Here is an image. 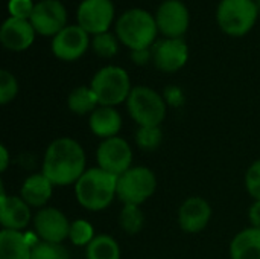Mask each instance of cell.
Wrapping results in <instances>:
<instances>
[{"mask_svg": "<svg viewBox=\"0 0 260 259\" xmlns=\"http://www.w3.org/2000/svg\"><path fill=\"white\" fill-rule=\"evenodd\" d=\"M96 160L99 168L119 177L131 168L133 150L129 143L119 136L105 139L98 147Z\"/></svg>", "mask_w": 260, "mask_h": 259, "instance_id": "obj_8", "label": "cell"}, {"mask_svg": "<svg viewBox=\"0 0 260 259\" xmlns=\"http://www.w3.org/2000/svg\"><path fill=\"white\" fill-rule=\"evenodd\" d=\"M67 105L72 113L85 116V114H91L99 107V101L91 87L79 85L70 92L67 98Z\"/></svg>", "mask_w": 260, "mask_h": 259, "instance_id": "obj_22", "label": "cell"}, {"mask_svg": "<svg viewBox=\"0 0 260 259\" xmlns=\"http://www.w3.org/2000/svg\"><path fill=\"white\" fill-rule=\"evenodd\" d=\"M248 218H250L251 227L260 229V200H254V203L251 205L250 212H248Z\"/></svg>", "mask_w": 260, "mask_h": 259, "instance_id": "obj_34", "label": "cell"}, {"mask_svg": "<svg viewBox=\"0 0 260 259\" xmlns=\"http://www.w3.org/2000/svg\"><path fill=\"white\" fill-rule=\"evenodd\" d=\"M87 259H120V247L110 235H98L87 246Z\"/></svg>", "mask_w": 260, "mask_h": 259, "instance_id": "obj_23", "label": "cell"}, {"mask_svg": "<svg viewBox=\"0 0 260 259\" xmlns=\"http://www.w3.org/2000/svg\"><path fill=\"white\" fill-rule=\"evenodd\" d=\"M259 5L256 0H221L216 18L221 29L233 37L247 34L256 23Z\"/></svg>", "mask_w": 260, "mask_h": 259, "instance_id": "obj_7", "label": "cell"}, {"mask_svg": "<svg viewBox=\"0 0 260 259\" xmlns=\"http://www.w3.org/2000/svg\"><path fill=\"white\" fill-rule=\"evenodd\" d=\"M69 240L73 243V246H78V247H87L93 240H94V231H93V226L82 220V218H78L75 220L72 224H70V232H69Z\"/></svg>", "mask_w": 260, "mask_h": 259, "instance_id": "obj_26", "label": "cell"}, {"mask_svg": "<svg viewBox=\"0 0 260 259\" xmlns=\"http://www.w3.org/2000/svg\"><path fill=\"white\" fill-rule=\"evenodd\" d=\"M30 259H70V256L66 247H62L61 244L40 241L37 246L32 247Z\"/></svg>", "mask_w": 260, "mask_h": 259, "instance_id": "obj_28", "label": "cell"}, {"mask_svg": "<svg viewBox=\"0 0 260 259\" xmlns=\"http://www.w3.org/2000/svg\"><path fill=\"white\" fill-rule=\"evenodd\" d=\"M157 21L149 12L142 8L125 11L116 24V32L120 41L131 50L149 49L157 37Z\"/></svg>", "mask_w": 260, "mask_h": 259, "instance_id": "obj_3", "label": "cell"}, {"mask_svg": "<svg viewBox=\"0 0 260 259\" xmlns=\"http://www.w3.org/2000/svg\"><path fill=\"white\" fill-rule=\"evenodd\" d=\"M34 6L35 5L32 3V0H9L8 9L11 12V17L27 20L32 15Z\"/></svg>", "mask_w": 260, "mask_h": 259, "instance_id": "obj_31", "label": "cell"}, {"mask_svg": "<svg viewBox=\"0 0 260 259\" xmlns=\"http://www.w3.org/2000/svg\"><path fill=\"white\" fill-rule=\"evenodd\" d=\"M30 206L18 195H6L2 188V202H0V223L3 229L9 231H23L30 221Z\"/></svg>", "mask_w": 260, "mask_h": 259, "instance_id": "obj_16", "label": "cell"}, {"mask_svg": "<svg viewBox=\"0 0 260 259\" xmlns=\"http://www.w3.org/2000/svg\"><path fill=\"white\" fill-rule=\"evenodd\" d=\"M0 171L5 172L8 169V165H9V153H8V148L5 145H0Z\"/></svg>", "mask_w": 260, "mask_h": 259, "instance_id": "obj_35", "label": "cell"}, {"mask_svg": "<svg viewBox=\"0 0 260 259\" xmlns=\"http://www.w3.org/2000/svg\"><path fill=\"white\" fill-rule=\"evenodd\" d=\"M90 130L102 140L116 137L122 130V116L114 107L99 105L88 118Z\"/></svg>", "mask_w": 260, "mask_h": 259, "instance_id": "obj_18", "label": "cell"}, {"mask_svg": "<svg viewBox=\"0 0 260 259\" xmlns=\"http://www.w3.org/2000/svg\"><path fill=\"white\" fill-rule=\"evenodd\" d=\"M256 3H257V5H259V6H260V0H256Z\"/></svg>", "mask_w": 260, "mask_h": 259, "instance_id": "obj_36", "label": "cell"}, {"mask_svg": "<svg viewBox=\"0 0 260 259\" xmlns=\"http://www.w3.org/2000/svg\"><path fill=\"white\" fill-rule=\"evenodd\" d=\"M88 47V32L79 24L66 26L52 40V52L64 61H73L84 55Z\"/></svg>", "mask_w": 260, "mask_h": 259, "instance_id": "obj_13", "label": "cell"}, {"mask_svg": "<svg viewBox=\"0 0 260 259\" xmlns=\"http://www.w3.org/2000/svg\"><path fill=\"white\" fill-rule=\"evenodd\" d=\"M117 179L99 166L87 169L75 183L78 203L91 212L107 209L117 197Z\"/></svg>", "mask_w": 260, "mask_h": 259, "instance_id": "obj_2", "label": "cell"}, {"mask_svg": "<svg viewBox=\"0 0 260 259\" xmlns=\"http://www.w3.org/2000/svg\"><path fill=\"white\" fill-rule=\"evenodd\" d=\"M90 87L93 89L99 105L107 107H114L125 102L133 90L126 70L119 66H105L98 70Z\"/></svg>", "mask_w": 260, "mask_h": 259, "instance_id": "obj_5", "label": "cell"}, {"mask_svg": "<svg viewBox=\"0 0 260 259\" xmlns=\"http://www.w3.org/2000/svg\"><path fill=\"white\" fill-rule=\"evenodd\" d=\"M35 32L41 35H56L66 27L67 12L59 0H41L34 6L29 18Z\"/></svg>", "mask_w": 260, "mask_h": 259, "instance_id": "obj_10", "label": "cell"}, {"mask_svg": "<svg viewBox=\"0 0 260 259\" xmlns=\"http://www.w3.org/2000/svg\"><path fill=\"white\" fill-rule=\"evenodd\" d=\"M158 31L168 38H180L189 27V11L181 0H165L155 14Z\"/></svg>", "mask_w": 260, "mask_h": 259, "instance_id": "obj_12", "label": "cell"}, {"mask_svg": "<svg viewBox=\"0 0 260 259\" xmlns=\"http://www.w3.org/2000/svg\"><path fill=\"white\" fill-rule=\"evenodd\" d=\"M70 224L67 217L56 208L46 206L38 209L34 217V227L38 238L44 243L61 244L66 238H69Z\"/></svg>", "mask_w": 260, "mask_h": 259, "instance_id": "obj_9", "label": "cell"}, {"mask_svg": "<svg viewBox=\"0 0 260 259\" xmlns=\"http://www.w3.org/2000/svg\"><path fill=\"white\" fill-rule=\"evenodd\" d=\"M212 218V208L203 197H189L178 209V226L187 234H200Z\"/></svg>", "mask_w": 260, "mask_h": 259, "instance_id": "obj_15", "label": "cell"}, {"mask_svg": "<svg viewBox=\"0 0 260 259\" xmlns=\"http://www.w3.org/2000/svg\"><path fill=\"white\" fill-rule=\"evenodd\" d=\"M157 189V177L146 166H131L117 179V198L123 205L140 206Z\"/></svg>", "mask_w": 260, "mask_h": 259, "instance_id": "obj_6", "label": "cell"}, {"mask_svg": "<svg viewBox=\"0 0 260 259\" xmlns=\"http://www.w3.org/2000/svg\"><path fill=\"white\" fill-rule=\"evenodd\" d=\"M119 224L128 235L140 234L145 227V214L140 206L123 205V209L119 214Z\"/></svg>", "mask_w": 260, "mask_h": 259, "instance_id": "obj_24", "label": "cell"}, {"mask_svg": "<svg viewBox=\"0 0 260 259\" xmlns=\"http://www.w3.org/2000/svg\"><path fill=\"white\" fill-rule=\"evenodd\" d=\"M131 60L143 66L146 64L149 60H152V52L149 49H139V50H131Z\"/></svg>", "mask_w": 260, "mask_h": 259, "instance_id": "obj_33", "label": "cell"}, {"mask_svg": "<svg viewBox=\"0 0 260 259\" xmlns=\"http://www.w3.org/2000/svg\"><path fill=\"white\" fill-rule=\"evenodd\" d=\"M32 246L26 234L20 231L2 229L0 232V259H30Z\"/></svg>", "mask_w": 260, "mask_h": 259, "instance_id": "obj_20", "label": "cell"}, {"mask_svg": "<svg viewBox=\"0 0 260 259\" xmlns=\"http://www.w3.org/2000/svg\"><path fill=\"white\" fill-rule=\"evenodd\" d=\"M163 140L160 127H139L136 131V143L143 151H155Z\"/></svg>", "mask_w": 260, "mask_h": 259, "instance_id": "obj_25", "label": "cell"}, {"mask_svg": "<svg viewBox=\"0 0 260 259\" xmlns=\"http://www.w3.org/2000/svg\"><path fill=\"white\" fill-rule=\"evenodd\" d=\"M232 259H260V229L248 227L235 235L230 243Z\"/></svg>", "mask_w": 260, "mask_h": 259, "instance_id": "obj_21", "label": "cell"}, {"mask_svg": "<svg viewBox=\"0 0 260 259\" xmlns=\"http://www.w3.org/2000/svg\"><path fill=\"white\" fill-rule=\"evenodd\" d=\"M114 17L111 0H82L78 8V21L88 34L107 32Z\"/></svg>", "mask_w": 260, "mask_h": 259, "instance_id": "obj_11", "label": "cell"}, {"mask_svg": "<svg viewBox=\"0 0 260 259\" xmlns=\"http://www.w3.org/2000/svg\"><path fill=\"white\" fill-rule=\"evenodd\" d=\"M85 151L72 137L55 139L44 153L41 172L53 186L75 185L85 169Z\"/></svg>", "mask_w": 260, "mask_h": 259, "instance_id": "obj_1", "label": "cell"}, {"mask_svg": "<svg viewBox=\"0 0 260 259\" xmlns=\"http://www.w3.org/2000/svg\"><path fill=\"white\" fill-rule=\"evenodd\" d=\"M245 188L254 200H260V159L251 163L247 169Z\"/></svg>", "mask_w": 260, "mask_h": 259, "instance_id": "obj_30", "label": "cell"}, {"mask_svg": "<svg viewBox=\"0 0 260 259\" xmlns=\"http://www.w3.org/2000/svg\"><path fill=\"white\" fill-rule=\"evenodd\" d=\"M165 101H166V104H169L172 107H180L184 102V95L180 87L168 85L165 90Z\"/></svg>", "mask_w": 260, "mask_h": 259, "instance_id": "obj_32", "label": "cell"}, {"mask_svg": "<svg viewBox=\"0 0 260 259\" xmlns=\"http://www.w3.org/2000/svg\"><path fill=\"white\" fill-rule=\"evenodd\" d=\"M91 46H93V50L99 56H104V58L114 56L117 53V49H119L116 37L110 32H102V34L94 35Z\"/></svg>", "mask_w": 260, "mask_h": 259, "instance_id": "obj_27", "label": "cell"}, {"mask_svg": "<svg viewBox=\"0 0 260 259\" xmlns=\"http://www.w3.org/2000/svg\"><path fill=\"white\" fill-rule=\"evenodd\" d=\"M53 192V183L43 174H32L29 176L20 189V197L30 206V208H38L43 209L49 203L50 197Z\"/></svg>", "mask_w": 260, "mask_h": 259, "instance_id": "obj_19", "label": "cell"}, {"mask_svg": "<svg viewBox=\"0 0 260 259\" xmlns=\"http://www.w3.org/2000/svg\"><path fill=\"white\" fill-rule=\"evenodd\" d=\"M126 108L139 127H160L166 118L165 98L146 85L133 87L126 99Z\"/></svg>", "mask_w": 260, "mask_h": 259, "instance_id": "obj_4", "label": "cell"}, {"mask_svg": "<svg viewBox=\"0 0 260 259\" xmlns=\"http://www.w3.org/2000/svg\"><path fill=\"white\" fill-rule=\"evenodd\" d=\"M152 61L157 69L163 72H177L180 70L189 58L187 44L181 38H165L154 43Z\"/></svg>", "mask_w": 260, "mask_h": 259, "instance_id": "obj_14", "label": "cell"}, {"mask_svg": "<svg viewBox=\"0 0 260 259\" xmlns=\"http://www.w3.org/2000/svg\"><path fill=\"white\" fill-rule=\"evenodd\" d=\"M35 38V29L29 20L9 17L0 29V41L9 50H24Z\"/></svg>", "mask_w": 260, "mask_h": 259, "instance_id": "obj_17", "label": "cell"}, {"mask_svg": "<svg viewBox=\"0 0 260 259\" xmlns=\"http://www.w3.org/2000/svg\"><path fill=\"white\" fill-rule=\"evenodd\" d=\"M17 93H18V82L15 76L6 69H2L0 70V104L2 105L9 104L11 101H14Z\"/></svg>", "mask_w": 260, "mask_h": 259, "instance_id": "obj_29", "label": "cell"}]
</instances>
